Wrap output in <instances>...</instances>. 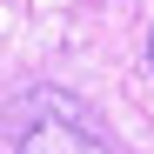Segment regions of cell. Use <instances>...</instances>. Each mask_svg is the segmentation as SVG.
I'll return each mask as SVG.
<instances>
[{
    "instance_id": "obj_1",
    "label": "cell",
    "mask_w": 154,
    "mask_h": 154,
    "mask_svg": "<svg viewBox=\"0 0 154 154\" xmlns=\"http://www.w3.org/2000/svg\"><path fill=\"white\" fill-rule=\"evenodd\" d=\"M14 154H107V141H100L81 114L54 107V114H40L27 134H20V147H14Z\"/></svg>"
},
{
    "instance_id": "obj_2",
    "label": "cell",
    "mask_w": 154,
    "mask_h": 154,
    "mask_svg": "<svg viewBox=\"0 0 154 154\" xmlns=\"http://www.w3.org/2000/svg\"><path fill=\"white\" fill-rule=\"evenodd\" d=\"M147 67H154V27H147Z\"/></svg>"
}]
</instances>
